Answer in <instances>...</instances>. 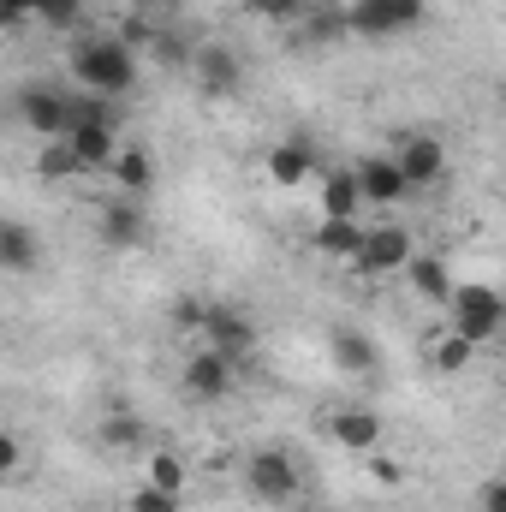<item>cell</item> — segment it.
Here are the masks:
<instances>
[{
  "mask_svg": "<svg viewBox=\"0 0 506 512\" xmlns=\"http://www.w3.org/2000/svg\"><path fill=\"white\" fill-rule=\"evenodd\" d=\"M411 256H417V239L399 221H387V227H370V245L358 256V274H399V268H411Z\"/></svg>",
  "mask_w": 506,
  "mask_h": 512,
  "instance_id": "cell-7",
  "label": "cell"
},
{
  "mask_svg": "<svg viewBox=\"0 0 506 512\" xmlns=\"http://www.w3.org/2000/svg\"><path fill=\"white\" fill-rule=\"evenodd\" d=\"M114 173V185L126 191V197H149V185H155V155L137 143V149H120V161L108 167Z\"/></svg>",
  "mask_w": 506,
  "mask_h": 512,
  "instance_id": "cell-22",
  "label": "cell"
},
{
  "mask_svg": "<svg viewBox=\"0 0 506 512\" xmlns=\"http://www.w3.org/2000/svg\"><path fill=\"white\" fill-rule=\"evenodd\" d=\"M203 340L239 364V358H251V352H256V322L239 310V304H215V310H209V334H203Z\"/></svg>",
  "mask_w": 506,
  "mask_h": 512,
  "instance_id": "cell-10",
  "label": "cell"
},
{
  "mask_svg": "<svg viewBox=\"0 0 506 512\" xmlns=\"http://www.w3.org/2000/svg\"><path fill=\"white\" fill-rule=\"evenodd\" d=\"M370 203H364V179L358 167H334L322 179V221H358Z\"/></svg>",
  "mask_w": 506,
  "mask_h": 512,
  "instance_id": "cell-14",
  "label": "cell"
},
{
  "mask_svg": "<svg viewBox=\"0 0 506 512\" xmlns=\"http://www.w3.org/2000/svg\"><path fill=\"white\" fill-rule=\"evenodd\" d=\"M328 435L346 453H376L381 447V411H370V405H340V411H328Z\"/></svg>",
  "mask_w": 506,
  "mask_h": 512,
  "instance_id": "cell-12",
  "label": "cell"
},
{
  "mask_svg": "<svg viewBox=\"0 0 506 512\" xmlns=\"http://www.w3.org/2000/svg\"><path fill=\"white\" fill-rule=\"evenodd\" d=\"M12 114H18V126L36 131L42 143H48V137H66V131L78 126L72 96H60V90H48V84H24V90L12 96Z\"/></svg>",
  "mask_w": 506,
  "mask_h": 512,
  "instance_id": "cell-2",
  "label": "cell"
},
{
  "mask_svg": "<svg viewBox=\"0 0 506 512\" xmlns=\"http://www.w3.org/2000/svg\"><path fill=\"white\" fill-rule=\"evenodd\" d=\"M393 161L405 167L411 191H423V185H435V179L447 173V149H441V137H429V131H411V137L393 149Z\"/></svg>",
  "mask_w": 506,
  "mask_h": 512,
  "instance_id": "cell-11",
  "label": "cell"
},
{
  "mask_svg": "<svg viewBox=\"0 0 506 512\" xmlns=\"http://www.w3.org/2000/svg\"><path fill=\"white\" fill-rule=\"evenodd\" d=\"M358 179H364V203H370V209H393V203L411 191V179H405V167H399L393 155H364V161H358Z\"/></svg>",
  "mask_w": 506,
  "mask_h": 512,
  "instance_id": "cell-13",
  "label": "cell"
},
{
  "mask_svg": "<svg viewBox=\"0 0 506 512\" xmlns=\"http://www.w3.org/2000/svg\"><path fill=\"white\" fill-rule=\"evenodd\" d=\"M179 501H185V495H167V489H155V483H137L126 512H179Z\"/></svg>",
  "mask_w": 506,
  "mask_h": 512,
  "instance_id": "cell-29",
  "label": "cell"
},
{
  "mask_svg": "<svg viewBox=\"0 0 506 512\" xmlns=\"http://www.w3.org/2000/svg\"><path fill=\"white\" fill-rule=\"evenodd\" d=\"M72 78L96 96H131L137 84V54H131L120 36H78L72 42Z\"/></svg>",
  "mask_w": 506,
  "mask_h": 512,
  "instance_id": "cell-1",
  "label": "cell"
},
{
  "mask_svg": "<svg viewBox=\"0 0 506 512\" xmlns=\"http://www.w3.org/2000/svg\"><path fill=\"white\" fill-rule=\"evenodd\" d=\"M96 233H102L108 251H131V245H143V239H149V221H143L137 197H114V203H102V209H96Z\"/></svg>",
  "mask_w": 506,
  "mask_h": 512,
  "instance_id": "cell-9",
  "label": "cell"
},
{
  "mask_svg": "<svg viewBox=\"0 0 506 512\" xmlns=\"http://www.w3.org/2000/svg\"><path fill=\"white\" fill-rule=\"evenodd\" d=\"M96 447H102V453H143V447H149V423L131 417V411H108V417L96 423Z\"/></svg>",
  "mask_w": 506,
  "mask_h": 512,
  "instance_id": "cell-18",
  "label": "cell"
},
{
  "mask_svg": "<svg viewBox=\"0 0 506 512\" xmlns=\"http://www.w3.org/2000/svg\"><path fill=\"white\" fill-rule=\"evenodd\" d=\"M429 18V0H352V36H399Z\"/></svg>",
  "mask_w": 506,
  "mask_h": 512,
  "instance_id": "cell-5",
  "label": "cell"
},
{
  "mask_svg": "<svg viewBox=\"0 0 506 512\" xmlns=\"http://www.w3.org/2000/svg\"><path fill=\"white\" fill-rule=\"evenodd\" d=\"M131 12H149V18H161V12H167V6H173V0H126Z\"/></svg>",
  "mask_w": 506,
  "mask_h": 512,
  "instance_id": "cell-35",
  "label": "cell"
},
{
  "mask_svg": "<svg viewBox=\"0 0 506 512\" xmlns=\"http://www.w3.org/2000/svg\"><path fill=\"white\" fill-rule=\"evenodd\" d=\"M447 310H453V334H465V340H477V346L495 340L506 328V298L495 286H459Z\"/></svg>",
  "mask_w": 506,
  "mask_h": 512,
  "instance_id": "cell-4",
  "label": "cell"
},
{
  "mask_svg": "<svg viewBox=\"0 0 506 512\" xmlns=\"http://www.w3.org/2000/svg\"><path fill=\"white\" fill-rule=\"evenodd\" d=\"M66 137H72V149H78L84 173H96V167H114V161H120V143H114V126H108V120H78Z\"/></svg>",
  "mask_w": 506,
  "mask_h": 512,
  "instance_id": "cell-16",
  "label": "cell"
},
{
  "mask_svg": "<svg viewBox=\"0 0 506 512\" xmlns=\"http://www.w3.org/2000/svg\"><path fill=\"white\" fill-rule=\"evenodd\" d=\"M30 18H36V0H0V24L6 30H24Z\"/></svg>",
  "mask_w": 506,
  "mask_h": 512,
  "instance_id": "cell-31",
  "label": "cell"
},
{
  "mask_svg": "<svg viewBox=\"0 0 506 512\" xmlns=\"http://www.w3.org/2000/svg\"><path fill=\"white\" fill-rule=\"evenodd\" d=\"M185 393H191V399H203V405L227 399V393H233V358H227V352H215V346L191 352V358H185Z\"/></svg>",
  "mask_w": 506,
  "mask_h": 512,
  "instance_id": "cell-8",
  "label": "cell"
},
{
  "mask_svg": "<svg viewBox=\"0 0 506 512\" xmlns=\"http://www.w3.org/2000/svg\"><path fill=\"white\" fill-rule=\"evenodd\" d=\"M143 483H155V489H167V495H185L191 471H185V459H179L173 447H149V459H143Z\"/></svg>",
  "mask_w": 506,
  "mask_h": 512,
  "instance_id": "cell-23",
  "label": "cell"
},
{
  "mask_svg": "<svg viewBox=\"0 0 506 512\" xmlns=\"http://www.w3.org/2000/svg\"><path fill=\"white\" fill-rule=\"evenodd\" d=\"M471 358H477V340H465V334H441V340L429 346V364H435L441 376H459Z\"/></svg>",
  "mask_w": 506,
  "mask_h": 512,
  "instance_id": "cell-25",
  "label": "cell"
},
{
  "mask_svg": "<svg viewBox=\"0 0 506 512\" xmlns=\"http://www.w3.org/2000/svg\"><path fill=\"white\" fill-rule=\"evenodd\" d=\"M477 501H483V512H506V477H489L477 489Z\"/></svg>",
  "mask_w": 506,
  "mask_h": 512,
  "instance_id": "cell-33",
  "label": "cell"
},
{
  "mask_svg": "<svg viewBox=\"0 0 506 512\" xmlns=\"http://www.w3.org/2000/svg\"><path fill=\"white\" fill-rule=\"evenodd\" d=\"M304 489V477H298V465L280 453V447H256L251 459H245V495L262 501V507H280V501H292Z\"/></svg>",
  "mask_w": 506,
  "mask_h": 512,
  "instance_id": "cell-3",
  "label": "cell"
},
{
  "mask_svg": "<svg viewBox=\"0 0 506 512\" xmlns=\"http://www.w3.org/2000/svg\"><path fill=\"white\" fill-rule=\"evenodd\" d=\"M18 459H24V447H18V435H6V441H0V471L12 477V471H18Z\"/></svg>",
  "mask_w": 506,
  "mask_h": 512,
  "instance_id": "cell-34",
  "label": "cell"
},
{
  "mask_svg": "<svg viewBox=\"0 0 506 512\" xmlns=\"http://www.w3.org/2000/svg\"><path fill=\"white\" fill-rule=\"evenodd\" d=\"M36 18H42L48 30H78V18H84V0H36Z\"/></svg>",
  "mask_w": 506,
  "mask_h": 512,
  "instance_id": "cell-28",
  "label": "cell"
},
{
  "mask_svg": "<svg viewBox=\"0 0 506 512\" xmlns=\"http://www.w3.org/2000/svg\"><path fill=\"white\" fill-rule=\"evenodd\" d=\"M209 298H179L173 304V328H185V334H209Z\"/></svg>",
  "mask_w": 506,
  "mask_h": 512,
  "instance_id": "cell-30",
  "label": "cell"
},
{
  "mask_svg": "<svg viewBox=\"0 0 506 512\" xmlns=\"http://www.w3.org/2000/svg\"><path fill=\"white\" fill-rule=\"evenodd\" d=\"M364 245H370V227H364V221H322V227L310 233V251L340 256V262H358Z\"/></svg>",
  "mask_w": 506,
  "mask_h": 512,
  "instance_id": "cell-17",
  "label": "cell"
},
{
  "mask_svg": "<svg viewBox=\"0 0 506 512\" xmlns=\"http://www.w3.org/2000/svg\"><path fill=\"white\" fill-rule=\"evenodd\" d=\"M405 280H411V286H417V298H429V304H453V292H459V286H453V274H447V262H441V256H411V268H405Z\"/></svg>",
  "mask_w": 506,
  "mask_h": 512,
  "instance_id": "cell-19",
  "label": "cell"
},
{
  "mask_svg": "<svg viewBox=\"0 0 506 512\" xmlns=\"http://www.w3.org/2000/svg\"><path fill=\"white\" fill-rule=\"evenodd\" d=\"M120 42H126L131 54H155V42H161V24L149 18V12H131L126 6V18H120V30H114Z\"/></svg>",
  "mask_w": 506,
  "mask_h": 512,
  "instance_id": "cell-27",
  "label": "cell"
},
{
  "mask_svg": "<svg viewBox=\"0 0 506 512\" xmlns=\"http://www.w3.org/2000/svg\"><path fill=\"white\" fill-rule=\"evenodd\" d=\"M36 262H42V239H36L24 221H6V227H0V268H6V274H30Z\"/></svg>",
  "mask_w": 506,
  "mask_h": 512,
  "instance_id": "cell-20",
  "label": "cell"
},
{
  "mask_svg": "<svg viewBox=\"0 0 506 512\" xmlns=\"http://www.w3.org/2000/svg\"><path fill=\"white\" fill-rule=\"evenodd\" d=\"M191 78H197L203 96H239L245 66H239V54H233L227 42H197V54H191Z\"/></svg>",
  "mask_w": 506,
  "mask_h": 512,
  "instance_id": "cell-6",
  "label": "cell"
},
{
  "mask_svg": "<svg viewBox=\"0 0 506 512\" xmlns=\"http://www.w3.org/2000/svg\"><path fill=\"white\" fill-rule=\"evenodd\" d=\"M36 173H42V179H78V173H84V161H78L72 137H48V143L36 149Z\"/></svg>",
  "mask_w": 506,
  "mask_h": 512,
  "instance_id": "cell-24",
  "label": "cell"
},
{
  "mask_svg": "<svg viewBox=\"0 0 506 512\" xmlns=\"http://www.w3.org/2000/svg\"><path fill=\"white\" fill-rule=\"evenodd\" d=\"M251 6L262 18H280V24H286V18H304V0H251Z\"/></svg>",
  "mask_w": 506,
  "mask_h": 512,
  "instance_id": "cell-32",
  "label": "cell"
},
{
  "mask_svg": "<svg viewBox=\"0 0 506 512\" xmlns=\"http://www.w3.org/2000/svg\"><path fill=\"white\" fill-rule=\"evenodd\" d=\"M501 108H506V84H501Z\"/></svg>",
  "mask_w": 506,
  "mask_h": 512,
  "instance_id": "cell-36",
  "label": "cell"
},
{
  "mask_svg": "<svg viewBox=\"0 0 506 512\" xmlns=\"http://www.w3.org/2000/svg\"><path fill=\"white\" fill-rule=\"evenodd\" d=\"M328 352H334V370H346V376H376L381 370V352L364 328H328Z\"/></svg>",
  "mask_w": 506,
  "mask_h": 512,
  "instance_id": "cell-15",
  "label": "cell"
},
{
  "mask_svg": "<svg viewBox=\"0 0 506 512\" xmlns=\"http://www.w3.org/2000/svg\"><path fill=\"white\" fill-rule=\"evenodd\" d=\"M310 173H316L310 143H274V149H268V179H274V185H286V191H292V185H304Z\"/></svg>",
  "mask_w": 506,
  "mask_h": 512,
  "instance_id": "cell-21",
  "label": "cell"
},
{
  "mask_svg": "<svg viewBox=\"0 0 506 512\" xmlns=\"http://www.w3.org/2000/svg\"><path fill=\"white\" fill-rule=\"evenodd\" d=\"M304 30H310V42H340V36H352V6H334V0H328V6L310 12Z\"/></svg>",
  "mask_w": 506,
  "mask_h": 512,
  "instance_id": "cell-26",
  "label": "cell"
}]
</instances>
